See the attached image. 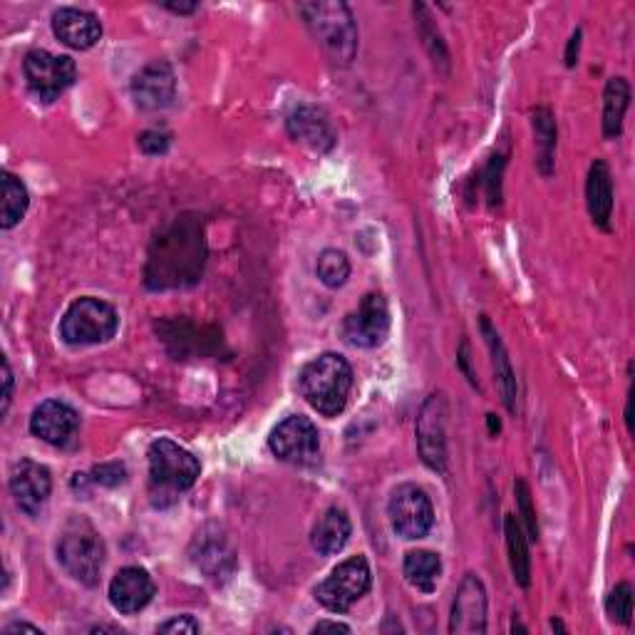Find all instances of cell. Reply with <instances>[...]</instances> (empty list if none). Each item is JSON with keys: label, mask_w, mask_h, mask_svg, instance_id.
Wrapping results in <instances>:
<instances>
[{"label": "cell", "mask_w": 635, "mask_h": 635, "mask_svg": "<svg viewBox=\"0 0 635 635\" xmlns=\"http://www.w3.org/2000/svg\"><path fill=\"white\" fill-rule=\"evenodd\" d=\"M207 266V234L199 217L184 213L155 236L147 254L149 291H176L199 283Z\"/></svg>", "instance_id": "6da1fadb"}, {"label": "cell", "mask_w": 635, "mask_h": 635, "mask_svg": "<svg viewBox=\"0 0 635 635\" xmlns=\"http://www.w3.org/2000/svg\"><path fill=\"white\" fill-rule=\"evenodd\" d=\"M301 395L320 415L335 417L345 410L353 388V368L343 355L323 353L301 370Z\"/></svg>", "instance_id": "7a4b0ae2"}, {"label": "cell", "mask_w": 635, "mask_h": 635, "mask_svg": "<svg viewBox=\"0 0 635 635\" xmlns=\"http://www.w3.org/2000/svg\"><path fill=\"white\" fill-rule=\"evenodd\" d=\"M202 464L192 452L172 440H157L149 447V497L155 506L174 504L179 494L194 487Z\"/></svg>", "instance_id": "3957f363"}, {"label": "cell", "mask_w": 635, "mask_h": 635, "mask_svg": "<svg viewBox=\"0 0 635 635\" xmlns=\"http://www.w3.org/2000/svg\"><path fill=\"white\" fill-rule=\"evenodd\" d=\"M105 541L85 516H73L62 526L58 539V561L83 586H97L105 566Z\"/></svg>", "instance_id": "277c9868"}, {"label": "cell", "mask_w": 635, "mask_h": 635, "mask_svg": "<svg viewBox=\"0 0 635 635\" xmlns=\"http://www.w3.org/2000/svg\"><path fill=\"white\" fill-rule=\"evenodd\" d=\"M298 13L335 65H347L357 50V25L345 3H301Z\"/></svg>", "instance_id": "5b68a950"}, {"label": "cell", "mask_w": 635, "mask_h": 635, "mask_svg": "<svg viewBox=\"0 0 635 635\" xmlns=\"http://www.w3.org/2000/svg\"><path fill=\"white\" fill-rule=\"evenodd\" d=\"M120 316L110 303L85 296L77 298L60 320V335L68 345H100L114 338Z\"/></svg>", "instance_id": "8992f818"}, {"label": "cell", "mask_w": 635, "mask_h": 635, "mask_svg": "<svg viewBox=\"0 0 635 635\" xmlns=\"http://www.w3.org/2000/svg\"><path fill=\"white\" fill-rule=\"evenodd\" d=\"M370 563L365 557H353L333 569L323 584L316 586V601L333 613H345L370 588Z\"/></svg>", "instance_id": "52a82bcc"}, {"label": "cell", "mask_w": 635, "mask_h": 635, "mask_svg": "<svg viewBox=\"0 0 635 635\" xmlns=\"http://www.w3.org/2000/svg\"><path fill=\"white\" fill-rule=\"evenodd\" d=\"M25 83L42 102H52L75 83L77 68L68 56H52L48 50H30L23 62Z\"/></svg>", "instance_id": "ba28073f"}, {"label": "cell", "mask_w": 635, "mask_h": 635, "mask_svg": "<svg viewBox=\"0 0 635 635\" xmlns=\"http://www.w3.org/2000/svg\"><path fill=\"white\" fill-rule=\"evenodd\" d=\"M388 516L392 529L407 541L425 539L435 524L432 502H429L427 491L417 485H402L392 491Z\"/></svg>", "instance_id": "9c48e42d"}, {"label": "cell", "mask_w": 635, "mask_h": 635, "mask_svg": "<svg viewBox=\"0 0 635 635\" xmlns=\"http://www.w3.org/2000/svg\"><path fill=\"white\" fill-rule=\"evenodd\" d=\"M390 333V308L382 293H368L357 310L345 316L340 335L353 347H378Z\"/></svg>", "instance_id": "30bf717a"}, {"label": "cell", "mask_w": 635, "mask_h": 635, "mask_svg": "<svg viewBox=\"0 0 635 635\" xmlns=\"http://www.w3.org/2000/svg\"><path fill=\"white\" fill-rule=\"evenodd\" d=\"M268 447L276 457L289 464H313L320 452L318 427L303 415H291L273 429Z\"/></svg>", "instance_id": "8fae6325"}, {"label": "cell", "mask_w": 635, "mask_h": 635, "mask_svg": "<svg viewBox=\"0 0 635 635\" xmlns=\"http://www.w3.org/2000/svg\"><path fill=\"white\" fill-rule=\"evenodd\" d=\"M447 402L442 392L429 395L417 417V450L432 472L447 469Z\"/></svg>", "instance_id": "7c38bea8"}, {"label": "cell", "mask_w": 635, "mask_h": 635, "mask_svg": "<svg viewBox=\"0 0 635 635\" xmlns=\"http://www.w3.org/2000/svg\"><path fill=\"white\" fill-rule=\"evenodd\" d=\"M132 100L139 110L157 112L174 102L176 77L174 70L164 60H155L139 70L132 80Z\"/></svg>", "instance_id": "4fadbf2b"}, {"label": "cell", "mask_w": 635, "mask_h": 635, "mask_svg": "<svg viewBox=\"0 0 635 635\" xmlns=\"http://www.w3.org/2000/svg\"><path fill=\"white\" fill-rule=\"evenodd\" d=\"M487 631V591L485 584L467 574L462 578L452 603L450 633L454 635H481Z\"/></svg>", "instance_id": "5bb4252c"}, {"label": "cell", "mask_w": 635, "mask_h": 635, "mask_svg": "<svg viewBox=\"0 0 635 635\" xmlns=\"http://www.w3.org/2000/svg\"><path fill=\"white\" fill-rule=\"evenodd\" d=\"M50 489L52 477L45 464L33 460L15 462L11 472V494L15 497V504L21 506V512L28 516H38L45 502H48Z\"/></svg>", "instance_id": "9a60e30c"}, {"label": "cell", "mask_w": 635, "mask_h": 635, "mask_svg": "<svg viewBox=\"0 0 635 635\" xmlns=\"http://www.w3.org/2000/svg\"><path fill=\"white\" fill-rule=\"evenodd\" d=\"M289 134L301 145H306L313 151H330L335 147L338 134L333 130V122L328 120L323 110L313 105H298L296 110L285 120Z\"/></svg>", "instance_id": "2e32d148"}, {"label": "cell", "mask_w": 635, "mask_h": 635, "mask_svg": "<svg viewBox=\"0 0 635 635\" xmlns=\"http://www.w3.org/2000/svg\"><path fill=\"white\" fill-rule=\"evenodd\" d=\"M80 427V415L73 407L60 400H48L35 407L30 417V432L40 437L42 442L62 447L73 440Z\"/></svg>", "instance_id": "e0dca14e"}, {"label": "cell", "mask_w": 635, "mask_h": 635, "mask_svg": "<svg viewBox=\"0 0 635 635\" xmlns=\"http://www.w3.org/2000/svg\"><path fill=\"white\" fill-rule=\"evenodd\" d=\"M155 591H157L155 581H151V576L147 574L145 569L127 566L112 578L110 603H112L114 611L132 615V613H139L142 608L149 606L151 598H155Z\"/></svg>", "instance_id": "ac0fdd59"}, {"label": "cell", "mask_w": 635, "mask_h": 635, "mask_svg": "<svg viewBox=\"0 0 635 635\" xmlns=\"http://www.w3.org/2000/svg\"><path fill=\"white\" fill-rule=\"evenodd\" d=\"M52 33L68 48L89 50L100 42L102 25L93 13L80 11V8H60L52 15Z\"/></svg>", "instance_id": "d6986e66"}, {"label": "cell", "mask_w": 635, "mask_h": 635, "mask_svg": "<svg viewBox=\"0 0 635 635\" xmlns=\"http://www.w3.org/2000/svg\"><path fill=\"white\" fill-rule=\"evenodd\" d=\"M586 204H588V213H591L596 227H601V229L611 227L613 176H611V169H608L603 159H596L591 169H588Z\"/></svg>", "instance_id": "ffe728a7"}, {"label": "cell", "mask_w": 635, "mask_h": 635, "mask_svg": "<svg viewBox=\"0 0 635 635\" xmlns=\"http://www.w3.org/2000/svg\"><path fill=\"white\" fill-rule=\"evenodd\" d=\"M351 518H347L345 509L330 506L328 512L318 518L316 529L310 534V544L313 549L323 557H333V553H340L345 549L347 539H351Z\"/></svg>", "instance_id": "44dd1931"}, {"label": "cell", "mask_w": 635, "mask_h": 635, "mask_svg": "<svg viewBox=\"0 0 635 635\" xmlns=\"http://www.w3.org/2000/svg\"><path fill=\"white\" fill-rule=\"evenodd\" d=\"M479 326H481V333H485V338H487V345H489V353H491V365H494V375L499 380V388H502V400H504L509 413H514L516 410V378H514V370H512V361H509L504 343L499 340V333L494 328H491L487 316H481Z\"/></svg>", "instance_id": "7402d4cb"}, {"label": "cell", "mask_w": 635, "mask_h": 635, "mask_svg": "<svg viewBox=\"0 0 635 635\" xmlns=\"http://www.w3.org/2000/svg\"><path fill=\"white\" fill-rule=\"evenodd\" d=\"M631 107V85L625 77H611L603 93V137L615 139L623 130L625 110Z\"/></svg>", "instance_id": "603a6c76"}, {"label": "cell", "mask_w": 635, "mask_h": 635, "mask_svg": "<svg viewBox=\"0 0 635 635\" xmlns=\"http://www.w3.org/2000/svg\"><path fill=\"white\" fill-rule=\"evenodd\" d=\"M407 584L423 594H432L442 576V561L435 551H410L402 563Z\"/></svg>", "instance_id": "cb8c5ba5"}, {"label": "cell", "mask_w": 635, "mask_h": 635, "mask_svg": "<svg viewBox=\"0 0 635 635\" xmlns=\"http://www.w3.org/2000/svg\"><path fill=\"white\" fill-rule=\"evenodd\" d=\"M504 534H506V549H509V563H512V574L516 584L522 588H529L532 584V559L529 549H526V536L518 526L516 516L509 514L504 518Z\"/></svg>", "instance_id": "d4e9b609"}, {"label": "cell", "mask_w": 635, "mask_h": 635, "mask_svg": "<svg viewBox=\"0 0 635 635\" xmlns=\"http://www.w3.org/2000/svg\"><path fill=\"white\" fill-rule=\"evenodd\" d=\"M30 196L21 179L13 176L11 172L3 174V217H0V227L5 231L17 227L23 221L25 211H28Z\"/></svg>", "instance_id": "484cf974"}, {"label": "cell", "mask_w": 635, "mask_h": 635, "mask_svg": "<svg viewBox=\"0 0 635 635\" xmlns=\"http://www.w3.org/2000/svg\"><path fill=\"white\" fill-rule=\"evenodd\" d=\"M534 132L536 149H539V169L544 176H549L553 169V151H557V124H553V118L547 107L534 112Z\"/></svg>", "instance_id": "4316f807"}, {"label": "cell", "mask_w": 635, "mask_h": 635, "mask_svg": "<svg viewBox=\"0 0 635 635\" xmlns=\"http://www.w3.org/2000/svg\"><path fill=\"white\" fill-rule=\"evenodd\" d=\"M196 547H199V553L194 557V563L207 571L211 578L229 576L231 571H234V559H221V557L217 559V553L229 551L227 541L223 539H217V536H213V539H209V541L202 539V544H199V539H196Z\"/></svg>", "instance_id": "83f0119b"}, {"label": "cell", "mask_w": 635, "mask_h": 635, "mask_svg": "<svg viewBox=\"0 0 635 635\" xmlns=\"http://www.w3.org/2000/svg\"><path fill=\"white\" fill-rule=\"evenodd\" d=\"M316 273L320 283H326L328 289H340V285L347 281V276H351V261H347V256L343 252H338V248H326V252L318 256Z\"/></svg>", "instance_id": "f1b7e54d"}, {"label": "cell", "mask_w": 635, "mask_h": 635, "mask_svg": "<svg viewBox=\"0 0 635 635\" xmlns=\"http://www.w3.org/2000/svg\"><path fill=\"white\" fill-rule=\"evenodd\" d=\"M415 17H417V30L423 35L425 40V48L429 50V56H432L435 65H447L450 62V56H447V48L440 38V30H437V25L432 23V17H429V11L425 5H415Z\"/></svg>", "instance_id": "f546056e"}, {"label": "cell", "mask_w": 635, "mask_h": 635, "mask_svg": "<svg viewBox=\"0 0 635 635\" xmlns=\"http://www.w3.org/2000/svg\"><path fill=\"white\" fill-rule=\"evenodd\" d=\"M606 611L611 615L613 621H619L623 625L631 623V615H633V588L631 584H619L608 596L606 601Z\"/></svg>", "instance_id": "4dcf8cb0"}, {"label": "cell", "mask_w": 635, "mask_h": 635, "mask_svg": "<svg viewBox=\"0 0 635 635\" xmlns=\"http://www.w3.org/2000/svg\"><path fill=\"white\" fill-rule=\"evenodd\" d=\"M514 491H516L518 512H522L524 526H526V532H529V539H532V541H539V524H536V509H534V504H532V491H529V485H526L524 479H516Z\"/></svg>", "instance_id": "1f68e13d"}, {"label": "cell", "mask_w": 635, "mask_h": 635, "mask_svg": "<svg viewBox=\"0 0 635 635\" xmlns=\"http://www.w3.org/2000/svg\"><path fill=\"white\" fill-rule=\"evenodd\" d=\"M93 481L102 487H120L127 481V467H124L122 462L97 464V467L93 469Z\"/></svg>", "instance_id": "d6a6232c"}, {"label": "cell", "mask_w": 635, "mask_h": 635, "mask_svg": "<svg viewBox=\"0 0 635 635\" xmlns=\"http://www.w3.org/2000/svg\"><path fill=\"white\" fill-rule=\"evenodd\" d=\"M139 149L145 151V155H164V151L169 149V137L164 132H155V130H149V132H142L139 134Z\"/></svg>", "instance_id": "836d02e7"}, {"label": "cell", "mask_w": 635, "mask_h": 635, "mask_svg": "<svg viewBox=\"0 0 635 635\" xmlns=\"http://www.w3.org/2000/svg\"><path fill=\"white\" fill-rule=\"evenodd\" d=\"M202 625L194 615H179V619H172L159 625V633H199Z\"/></svg>", "instance_id": "e575fe53"}, {"label": "cell", "mask_w": 635, "mask_h": 635, "mask_svg": "<svg viewBox=\"0 0 635 635\" xmlns=\"http://www.w3.org/2000/svg\"><path fill=\"white\" fill-rule=\"evenodd\" d=\"M11 398H13V373H11V363H8V357L3 361V407H0V413H8V407H11Z\"/></svg>", "instance_id": "d590c367"}, {"label": "cell", "mask_w": 635, "mask_h": 635, "mask_svg": "<svg viewBox=\"0 0 635 635\" xmlns=\"http://www.w3.org/2000/svg\"><path fill=\"white\" fill-rule=\"evenodd\" d=\"M578 45H581V30H576L571 35V42H569V50H566V65L574 68L576 65V58H578Z\"/></svg>", "instance_id": "8d00e7d4"}, {"label": "cell", "mask_w": 635, "mask_h": 635, "mask_svg": "<svg viewBox=\"0 0 635 635\" xmlns=\"http://www.w3.org/2000/svg\"><path fill=\"white\" fill-rule=\"evenodd\" d=\"M323 631H330V633H351V628L343 623H335V621H320L313 625V633H323Z\"/></svg>", "instance_id": "74e56055"}, {"label": "cell", "mask_w": 635, "mask_h": 635, "mask_svg": "<svg viewBox=\"0 0 635 635\" xmlns=\"http://www.w3.org/2000/svg\"><path fill=\"white\" fill-rule=\"evenodd\" d=\"M21 631H25V633H35V635H42L40 628H35V625H30V623H11V625H5V628H3L5 635H13V633H21Z\"/></svg>", "instance_id": "f35d334b"}, {"label": "cell", "mask_w": 635, "mask_h": 635, "mask_svg": "<svg viewBox=\"0 0 635 635\" xmlns=\"http://www.w3.org/2000/svg\"><path fill=\"white\" fill-rule=\"evenodd\" d=\"M164 8H167V11H172V13L186 15V13H194L199 5H196V3H164Z\"/></svg>", "instance_id": "ab89813d"}]
</instances>
